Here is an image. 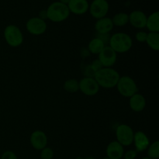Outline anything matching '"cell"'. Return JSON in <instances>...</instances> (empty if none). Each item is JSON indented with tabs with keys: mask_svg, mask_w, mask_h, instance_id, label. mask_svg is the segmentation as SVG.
Returning <instances> with one entry per match:
<instances>
[{
	"mask_svg": "<svg viewBox=\"0 0 159 159\" xmlns=\"http://www.w3.org/2000/svg\"><path fill=\"white\" fill-rule=\"evenodd\" d=\"M120 75L119 72L113 68H102L94 74L93 78L99 87L103 89H113L116 86Z\"/></svg>",
	"mask_w": 159,
	"mask_h": 159,
	"instance_id": "obj_1",
	"label": "cell"
},
{
	"mask_svg": "<svg viewBox=\"0 0 159 159\" xmlns=\"http://www.w3.org/2000/svg\"><path fill=\"white\" fill-rule=\"evenodd\" d=\"M109 46L116 53L124 54L131 49L133 40L131 37L126 33H116L110 37Z\"/></svg>",
	"mask_w": 159,
	"mask_h": 159,
	"instance_id": "obj_2",
	"label": "cell"
},
{
	"mask_svg": "<svg viewBox=\"0 0 159 159\" xmlns=\"http://www.w3.org/2000/svg\"><path fill=\"white\" fill-rule=\"evenodd\" d=\"M46 11L48 20L53 23H61L66 20L70 15L68 6L62 4L58 1L51 3Z\"/></svg>",
	"mask_w": 159,
	"mask_h": 159,
	"instance_id": "obj_3",
	"label": "cell"
},
{
	"mask_svg": "<svg viewBox=\"0 0 159 159\" xmlns=\"http://www.w3.org/2000/svg\"><path fill=\"white\" fill-rule=\"evenodd\" d=\"M116 89L120 94L126 98H130L138 93V87L134 79L127 75L120 77L116 84Z\"/></svg>",
	"mask_w": 159,
	"mask_h": 159,
	"instance_id": "obj_4",
	"label": "cell"
},
{
	"mask_svg": "<svg viewBox=\"0 0 159 159\" xmlns=\"http://www.w3.org/2000/svg\"><path fill=\"white\" fill-rule=\"evenodd\" d=\"M3 36L6 43L12 48H18L23 42V32L14 24L8 25L5 28Z\"/></svg>",
	"mask_w": 159,
	"mask_h": 159,
	"instance_id": "obj_5",
	"label": "cell"
},
{
	"mask_svg": "<svg viewBox=\"0 0 159 159\" xmlns=\"http://www.w3.org/2000/svg\"><path fill=\"white\" fill-rule=\"evenodd\" d=\"M134 130L125 124H120L116 129V141L124 147H127L133 144Z\"/></svg>",
	"mask_w": 159,
	"mask_h": 159,
	"instance_id": "obj_6",
	"label": "cell"
},
{
	"mask_svg": "<svg viewBox=\"0 0 159 159\" xmlns=\"http://www.w3.org/2000/svg\"><path fill=\"white\" fill-rule=\"evenodd\" d=\"M109 10L110 5L107 0H93L89 8L90 15L96 20L107 16Z\"/></svg>",
	"mask_w": 159,
	"mask_h": 159,
	"instance_id": "obj_7",
	"label": "cell"
},
{
	"mask_svg": "<svg viewBox=\"0 0 159 159\" xmlns=\"http://www.w3.org/2000/svg\"><path fill=\"white\" fill-rule=\"evenodd\" d=\"M26 29L28 33L34 36H40L44 34L48 29L46 21L38 16L29 19L26 23Z\"/></svg>",
	"mask_w": 159,
	"mask_h": 159,
	"instance_id": "obj_8",
	"label": "cell"
},
{
	"mask_svg": "<svg viewBox=\"0 0 159 159\" xmlns=\"http://www.w3.org/2000/svg\"><path fill=\"white\" fill-rule=\"evenodd\" d=\"M79 90L83 93L84 95L88 96H96L99 91V85L95 80L93 77H85L82 78L79 82Z\"/></svg>",
	"mask_w": 159,
	"mask_h": 159,
	"instance_id": "obj_9",
	"label": "cell"
},
{
	"mask_svg": "<svg viewBox=\"0 0 159 159\" xmlns=\"http://www.w3.org/2000/svg\"><path fill=\"white\" fill-rule=\"evenodd\" d=\"M98 60L100 61L103 68H112L117 60V54L108 45L99 53Z\"/></svg>",
	"mask_w": 159,
	"mask_h": 159,
	"instance_id": "obj_10",
	"label": "cell"
},
{
	"mask_svg": "<svg viewBox=\"0 0 159 159\" xmlns=\"http://www.w3.org/2000/svg\"><path fill=\"white\" fill-rule=\"evenodd\" d=\"M30 142L33 148L37 151H41L48 146V138L46 134L40 130H34L30 135Z\"/></svg>",
	"mask_w": 159,
	"mask_h": 159,
	"instance_id": "obj_11",
	"label": "cell"
},
{
	"mask_svg": "<svg viewBox=\"0 0 159 159\" xmlns=\"http://www.w3.org/2000/svg\"><path fill=\"white\" fill-rule=\"evenodd\" d=\"M129 15V23L136 29H144L146 26L147 16L143 11L134 10Z\"/></svg>",
	"mask_w": 159,
	"mask_h": 159,
	"instance_id": "obj_12",
	"label": "cell"
},
{
	"mask_svg": "<svg viewBox=\"0 0 159 159\" xmlns=\"http://www.w3.org/2000/svg\"><path fill=\"white\" fill-rule=\"evenodd\" d=\"M133 144H134L135 150L138 152H143L146 151L150 145V139L144 132L138 130L134 135Z\"/></svg>",
	"mask_w": 159,
	"mask_h": 159,
	"instance_id": "obj_13",
	"label": "cell"
},
{
	"mask_svg": "<svg viewBox=\"0 0 159 159\" xmlns=\"http://www.w3.org/2000/svg\"><path fill=\"white\" fill-rule=\"evenodd\" d=\"M68 6L70 13L75 15H83L89 11V3L88 0H70Z\"/></svg>",
	"mask_w": 159,
	"mask_h": 159,
	"instance_id": "obj_14",
	"label": "cell"
},
{
	"mask_svg": "<svg viewBox=\"0 0 159 159\" xmlns=\"http://www.w3.org/2000/svg\"><path fill=\"white\" fill-rule=\"evenodd\" d=\"M107 157L110 159H122L124 154V147L116 141H111L106 149Z\"/></svg>",
	"mask_w": 159,
	"mask_h": 159,
	"instance_id": "obj_15",
	"label": "cell"
},
{
	"mask_svg": "<svg viewBox=\"0 0 159 159\" xmlns=\"http://www.w3.org/2000/svg\"><path fill=\"white\" fill-rule=\"evenodd\" d=\"M94 27L98 34H108L113 30L114 26L112 22V19L106 16L96 20Z\"/></svg>",
	"mask_w": 159,
	"mask_h": 159,
	"instance_id": "obj_16",
	"label": "cell"
},
{
	"mask_svg": "<svg viewBox=\"0 0 159 159\" xmlns=\"http://www.w3.org/2000/svg\"><path fill=\"white\" fill-rule=\"evenodd\" d=\"M130 109L135 113H141L146 107V99L141 93H136L129 98Z\"/></svg>",
	"mask_w": 159,
	"mask_h": 159,
	"instance_id": "obj_17",
	"label": "cell"
},
{
	"mask_svg": "<svg viewBox=\"0 0 159 159\" xmlns=\"http://www.w3.org/2000/svg\"><path fill=\"white\" fill-rule=\"evenodd\" d=\"M105 42H104L102 39L99 38V37H95V38L92 39V40L89 42L87 50H88L90 54L99 55V53L103 50V48H105Z\"/></svg>",
	"mask_w": 159,
	"mask_h": 159,
	"instance_id": "obj_18",
	"label": "cell"
},
{
	"mask_svg": "<svg viewBox=\"0 0 159 159\" xmlns=\"http://www.w3.org/2000/svg\"><path fill=\"white\" fill-rule=\"evenodd\" d=\"M146 28L149 32L159 33V12H152V14L147 16L146 22Z\"/></svg>",
	"mask_w": 159,
	"mask_h": 159,
	"instance_id": "obj_19",
	"label": "cell"
},
{
	"mask_svg": "<svg viewBox=\"0 0 159 159\" xmlns=\"http://www.w3.org/2000/svg\"><path fill=\"white\" fill-rule=\"evenodd\" d=\"M111 19L113 26H118V27H122V26H126L129 23V15L124 12H117Z\"/></svg>",
	"mask_w": 159,
	"mask_h": 159,
	"instance_id": "obj_20",
	"label": "cell"
},
{
	"mask_svg": "<svg viewBox=\"0 0 159 159\" xmlns=\"http://www.w3.org/2000/svg\"><path fill=\"white\" fill-rule=\"evenodd\" d=\"M145 43L152 50L155 51H159V33H148Z\"/></svg>",
	"mask_w": 159,
	"mask_h": 159,
	"instance_id": "obj_21",
	"label": "cell"
},
{
	"mask_svg": "<svg viewBox=\"0 0 159 159\" xmlns=\"http://www.w3.org/2000/svg\"><path fill=\"white\" fill-rule=\"evenodd\" d=\"M63 88L67 93H75L79 90V81L75 79H70L65 81Z\"/></svg>",
	"mask_w": 159,
	"mask_h": 159,
	"instance_id": "obj_22",
	"label": "cell"
},
{
	"mask_svg": "<svg viewBox=\"0 0 159 159\" xmlns=\"http://www.w3.org/2000/svg\"><path fill=\"white\" fill-rule=\"evenodd\" d=\"M148 158L151 159H158L159 158V141H155L153 143L150 144L147 150Z\"/></svg>",
	"mask_w": 159,
	"mask_h": 159,
	"instance_id": "obj_23",
	"label": "cell"
},
{
	"mask_svg": "<svg viewBox=\"0 0 159 159\" xmlns=\"http://www.w3.org/2000/svg\"><path fill=\"white\" fill-rule=\"evenodd\" d=\"M54 155V152L53 149L48 146L40 151V158L41 159H53Z\"/></svg>",
	"mask_w": 159,
	"mask_h": 159,
	"instance_id": "obj_24",
	"label": "cell"
},
{
	"mask_svg": "<svg viewBox=\"0 0 159 159\" xmlns=\"http://www.w3.org/2000/svg\"><path fill=\"white\" fill-rule=\"evenodd\" d=\"M148 33L146 31L144 30H140L138 32L136 33L135 34V39H136L137 41H138L139 43H145L146 39H147Z\"/></svg>",
	"mask_w": 159,
	"mask_h": 159,
	"instance_id": "obj_25",
	"label": "cell"
},
{
	"mask_svg": "<svg viewBox=\"0 0 159 159\" xmlns=\"http://www.w3.org/2000/svg\"><path fill=\"white\" fill-rule=\"evenodd\" d=\"M138 152L135 149H130L124 152L123 159H136L138 157Z\"/></svg>",
	"mask_w": 159,
	"mask_h": 159,
	"instance_id": "obj_26",
	"label": "cell"
},
{
	"mask_svg": "<svg viewBox=\"0 0 159 159\" xmlns=\"http://www.w3.org/2000/svg\"><path fill=\"white\" fill-rule=\"evenodd\" d=\"M89 68L95 74L96 71H98L99 70H100L101 68H102L103 67H102V64L100 63V61H99L98 59H96V60H94L93 62H92L91 65H89Z\"/></svg>",
	"mask_w": 159,
	"mask_h": 159,
	"instance_id": "obj_27",
	"label": "cell"
},
{
	"mask_svg": "<svg viewBox=\"0 0 159 159\" xmlns=\"http://www.w3.org/2000/svg\"><path fill=\"white\" fill-rule=\"evenodd\" d=\"M1 159H18L16 155L12 151H6L2 155Z\"/></svg>",
	"mask_w": 159,
	"mask_h": 159,
	"instance_id": "obj_28",
	"label": "cell"
},
{
	"mask_svg": "<svg viewBox=\"0 0 159 159\" xmlns=\"http://www.w3.org/2000/svg\"><path fill=\"white\" fill-rule=\"evenodd\" d=\"M39 18L42 19L43 20H46L48 19V16H47V11L46 9L44 10H41L40 12H39V16H38Z\"/></svg>",
	"mask_w": 159,
	"mask_h": 159,
	"instance_id": "obj_29",
	"label": "cell"
},
{
	"mask_svg": "<svg viewBox=\"0 0 159 159\" xmlns=\"http://www.w3.org/2000/svg\"><path fill=\"white\" fill-rule=\"evenodd\" d=\"M58 2H60L61 3H62V4H64V5H68V2H70V0H59Z\"/></svg>",
	"mask_w": 159,
	"mask_h": 159,
	"instance_id": "obj_30",
	"label": "cell"
},
{
	"mask_svg": "<svg viewBox=\"0 0 159 159\" xmlns=\"http://www.w3.org/2000/svg\"><path fill=\"white\" fill-rule=\"evenodd\" d=\"M84 159H96V158H93V157H88V158H84Z\"/></svg>",
	"mask_w": 159,
	"mask_h": 159,
	"instance_id": "obj_31",
	"label": "cell"
},
{
	"mask_svg": "<svg viewBox=\"0 0 159 159\" xmlns=\"http://www.w3.org/2000/svg\"><path fill=\"white\" fill-rule=\"evenodd\" d=\"M102 159H110V158H108V157L106 156V157H104V158H102Z\"/></svg>",
	"mask_w": 159,
	"mask_h": 159,
	"instance_id": "obj_32",
	"label": "cell"
},
{
	"mask_svg": "<svg viewBox=\"0 0 159 159\" xmlns=\"http://www.w3.org/2000/svg\"><path fill=\"white\" fill-rule=\"evenodd\" d=\"M75 159H84V158H82V157H77Z\"/></svg>",
	"mask_w": 159,
	"mask_h": 159,
	"instance_id": "obj_33",
	"label": "cell"
},
{
	"mask_svg": "<svg viewBox=\"0 0 159 159\" xmlns=\"http://www.w3.org/2000/svg\"><path fill=\"white\" fill-rule=\"evenodd\" d=\"M141 159H151V158H148V157H144V158H141Z\"/></svg>",
	"mask_w": 159,
	"mask_h": 159,
	"instance_id": "obj_34",
	"label": "cell"
},
{
	"mask_svg": "<svg viewBox=\"0 0 159 159\" xmlns=\"http://www.w3.org/2000/svg\"><path fill=\"white\" fill-rule=\"evenodd\" d=\"M122 159H123V158H122Z\"/></svg>",
	"mask_w": 159,
	"mask_h": 159,
	"instance_id": "obj_35",
	"label": "cell"
}]
</instances>
